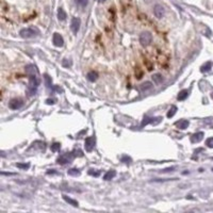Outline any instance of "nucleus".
<instances>
[{
    "instance_id": "obj_16",
    "label": "nucleus",
    "mask_w": 213,
    "mask_h": 213,
    "mask_svg": "<svg viewBox=\"0 0 213 213\" xmlns=\"http://www.w3.org/2000/svg\"><path fill=\"white\" fill-rule=\"evenodd\" d=\"M152 80L158 85V84H161L164 81V78H163V76H162L161 73H154V76H152Z\"/></svg>"
},
{
    "instance_id": "obj_28",
    "label": "nucleus",
    "mask_w": 213,
    "mask_h": 213,
    "mask_svg": "<svg viewBox=\"0 0 213 213\" xmlns=\"http://www.w3.org/2000/svg\"><path fill=\"white\" fill-rule=\"evenodd\" d=\"M206 145L209 148H213V137H209L208 140L206 141Z\"/></svg>"
},
{
    "instance_id": "obj_24",
    "label": "nucleus",
    "mask_w": 213,
    "mask_h": 213,
    "mask_svg": "<svg viewBox=\"0 0 213 213\" xmlns=\"http://www.w3.org/2000/svg\"><path fill=\"white\" fill-rule=\"evenodd\" d=\"M211 67H212V64H211V62H208V63H206L205 65H203V66H201L200 71H201V73H206V71H210Z\"/></svg>"
},
{
    "instance_id": "obj_19",
    "label": "nucleus",
    "mask_w": 213,
    "mask_h": 213,
    "mask_svg": "<svg viewBox=\"0 0 213 213\" xmlns=\"http://www.w3.org/2000/svg\"><path fill=\"white\" fill-rule=\"evenodd\" d=\"M66 13H65V11L62 9V7H59V10H58V18H59V20H61V22H63V20L66 19Z\"/></svg>"
},
{
    "instance_id": "obj_30",
    "label": "nucleus",
    "mask_w": 213,
    "mask_h": 213,
    "mask_svg": "<svg viewBox=\"0 0 213 213\" xmlns=\"http://www.w3.org/2000/svg\"><path fill=\"white\" fill-rule=\"evenodd\" d=\"M88 174L92 175V176L98 177V176H99V174H100V173H99V171H94V169H90V171H88Z\"/></svg>"
},
{
    "instance_id": "obj_9",
    "label": "nucleus",
    "mask_w": 213,
    "mask_h": 213,
    "mask_svg": "<svg viewBox=\"0 0 213 213\" xmlns=\"http://www.w3.org/2000/svg\"><path fill=\"white\" fill-rule=\"evenodd\" d=\"M85 149L86 151H92L94 149V146H95V137H88L85 139Z\"/></svg>"
},
{
    "instance_id": "obj_23",
    "label": "nucleus",
    "mask_w": 213,
    "mask_h": 213,
    "mask_svg": "<svg viewBox=\"0 0 213 213\" xmlns=\"http://www.w3.org/2000/svg\"><path fill=\"white\" fill-rule=\"evenodd\" d=\"M67 174H68L69 176L77 177V176H79V175H80V171H79V169H77V168H71V169H68Z\"/></svg>"
},
{
    "instance_id": "obj_26",
    "label": "nucleus",
    "mask_w": 213,
    "mask_h": 213,
    "mask_svg": "<svg viewBox=\"0 0 213 213\" xmlns=\"http://www.w3.org/2000/svg\"><path fill=\"white\" fill-rule=\"evenodd\" d=\"M88 0H76V3L81 7H86V5H88Z\"/></svg>"
},
{
    "instance_id": "obj_20",
    "label": "nucleus",
    "mask_w": 213,
    "mask_h": 213,
    "mask_svg": "<svg viewBox=\"0 0 213 213\" xmlns=\"http://www.w3.org/2000/svg\"><path fill=\"white\" fill-rule=\"evenodd\" d=\"M152 88V83L149 82V81H146L144 83L141 85V90L142 91H148V90H151Z\"/></svg>"
},
{
    "instance_id": "obj_14",
    "label": "nucleus",
    "mask_w": 213,
    "mask_h": 213,
    "mask_svg": "<svg viewBox=\"0 0 213 213\" xmlns=\"http://www.w3.org/2000/svg\"><path fill=\"white\" fill-rule=\"evenodd\" d=\"M190 92L188 91V90H182V91L179 92V95L178 97H177V99H178L179 101H182V100H186V98H188V96H189Z\"/></svg>"
},
{
    "instance_id": "obj_10",
    "label": "nucleus",
    "mask_w": 213,
    "mask_h": 213,
    "mask_svg": "<svg viewBox=\"0 0 213 213\" xmlns=\"http://www.w3.org/2000/svg\"><path fill=\"white\" fill-rule=\"evenodd\" d=\"M24 71L27 73L28 76H31V75H39V71H37L36 66L33 65V64H29L27 66L24 67Z\"/></svg>"
},
{
    "instance_id": "obj_8",
    "label": "nucleus",
    "mask_w": 213,
    "mask_h": 213,
    "mask_svg": "<svg viewBox=\"0 0 213 213\" xmlns=\"http://www.w3.org/2000/svg\"><path fill=\"white\" fill-rule=\"evenodd\" d=\"M154 16H156L157 18H159V19L162 18L165 14L164 7H162L161 4H156L154 7Z\"/></svg>"
},
{
    "instance_id": "obj_32",
    "label": "nucleus",
    "mask_w": 213,
    "mask_h": 213,
    "mask_svg": "<svg viewBox=\"0 0 213 213\" xmlns=\"http://www.w3.org/2000/svg\"><path fill=\"white\" fill-rule=\"evenodd\" d=\"M54 101H56L54 99H47V100H46V103H47V105H53Z\"/></svg>"
},
{
    "instance_id": "obj_22",
    "label": "nucleus",
    "mask_w": 213,
    "mask_h": 213,
    "mask_svg": "<svg viewBox=\"0 0 213 213\" xmlns=\"http://www.w3.org/2000/svg\"><path fill=\"white\" fill-rule=\"evenodd\" d=\"M176 112H177V107H176V105H171V109H169L168 112H167V117H168V118L173 117V116L176 114Z\"/></svg>"
},
{
    "instance_id": "obj_6",
    "label": "nucleus",
    "mask_w": 213,
    "mask_h": 213,
    "mask_svg": "<svg viewBox=\"0 0 213 213\" xmlns=\"http://www.w3.org/2000/svg\"><path fill=\"white\" fill-rule=\"evenodd\" d=\"M22 105H24V101H22V99H20V98H13V99L10 100V102H9V107H10V109H12V110H18V109L22 108Z\"/></svg>"
},
{
    "instance_id": "obj_15",
    "label": "nucleus",
    "mask_w": 213,
    "mask_h": 213,
    "mask_svg": "<svg viewBox=\"0 0 213 213\" xmlns=\"http://www.w3.org/2000/svg\"><path fill=\"white\" fill-rule=\"evenodd\" d=\"M86 78H88V81H91V82H94V81H96V80L98 79V73H96V71H88V75H86Z\"/></svg>"
},
{
    "instance_id": "obj_21",
    "label": "nucleus",
    "mask_w": 213,
    "mask_h": 213,
    "mask_svg": "<svg viewBox=\"0 0 213 213\" xmlns=\"http://www.w3.org/2000/svg\"><path fill=\"white\" fill-rule=\"evenodd\" d=\"M44 80H45V84H46L47 88H51V86H52L51 77H49L47 73H45V75H44Z\"/></svg>"
},
{
    "instance_id": "obj_3",
    "label": "nucleus",
    "mask_w": 213,
    "mask_h": 213,
    "mask_svg": "<svg viewBox=\"0 0 213 213\" xmlns=\"http://www.w3.org/2000/svg\"><path fill=\"white\" fill-rule=\"evenodd\" d=\"M73 158H75V154H73V152H67V154H62V156H60V157L56 159V163L61 165L67 164V163H71V162L73 161Z\"/></svg>"
},
{
    "instance_id": "obj_4",
    "label": "nucleus",
    "mask_w": 213,
    "mask_h": 213,
    "mask_svg": "<svg viewBox=\"0 0 213 213\" xmlns=\"http://www.w3.org/2000/svg\"><path fill=\"white\" fill-rule=\"evenodd\" d=\"M152 41V35L150 32H143L142 34L140 35V43L143 47H147L149 46L150 43Z\"/></svg>"
},
{
    "instance_id": "obj_13",
    "label": "nucleus",
    "mask_w": 213,
    "mask_h": 213,
    "mask_svg": "<svg viewBox=\"0 0 213 213\" xmlns=\"http://www.w3.org/2000/svg\"><path fill=\"white\" fill-rule=\"evenodd\" d=\"M175 125H176L179 129L184 130V129H186V128L189 127L190 122H189V120H186V119H181V120H179V122H177Z\"/></svg>"
},
{
    "instance_id": "obj_1",
    "label": "nucleus",
    "mask_w": 213,
    "mask_h": 213,
    "mask_svg": "<svg viewBox=\"0 0 213 213\" xmlns=\"http://www.w3.org/2000/svg\"><path fill=\"white\" fill-rule=\"evenodd\" d=\"M39 85V79L37 77V75H31V76H29V85H28V88H29L30 95H33V93H35Z\"/></svg>"
},
{
    "instance_id": "obj_11",
    "label": "nucleus",
    "mask_w": 213,
    "mask_h": 213,
    "mask_svg": "<svg viewBox=\"0 0 213 213\" xmlns=\"http://www.w3.org/2000/svg\"><path fill=\"white\" fill-rule=\"evenodd\" d=\"M156 118H149V117H146L144 118V120L142 122V127H144V126L148 125V124H152V125H157V124H159L160 122L162 120V117H158L157 120H154Z\"/></svg>"
},
{
    "instance_id": "obj_17",
    "label": "nucleus",
    "mask_w": 213,
    "mask_h": 213,
    "mask_svg": "<svg viewBox=\"0 0 213 213\" xmlns=\"http://www.w3.org/2000/svg\"><path fill=\"white\" fill-rule=\"evenodd\" d=\"M115 176H116V171L111 169V171H108L105 173V176H103V179H105V180H111V179H113Z\"/></svg>"
},
{
    "instance_id": "obj_18",
    "label": "nucleus",
    "mask_w": 213,
    "mask_h": 213,
    "mask_svg": "<svg viewBox=\"0 0 213 213\" xmlns=\"http://www.w3.org/2000/svg\"><path fill=\"white\" fill-rule=\"evenodd\" d=\"M63 199L66 201V203H68L69 205H71V206H73V207H78L79 206L78 201L75 200V199H73V198H71V197H68L67 195H63Z\"/></svg>"
},
{
    "instance_id": "obj_31",
    "label": "nucleus",
    "mask_w": 213,
    "mask_h": 213,
    "mask_svg": "<svg viewBox=\"0 0 213 213\" xmlns=\"http://www.w3.org/2000/svg\"><path fill=\"white\" fill-rule=\"evenodd\" d=\"M174 169H176V167L173 166V167H168V168H166V169H163V171H161L162 173H166V171H173Z\"/></svg>"
},
{
    "instance_id": "obj_33",
    "label": "nucleus",
    "mask_w": 213,
    "mask_h": 213,
    "mask_svg": "<svg viewBox=\"0 0 213 213\" xmlns=\"http://www.w3.org/2000/svg\"><path fill=\"white\" fill-rule=\"evenodd\" d=\"M105 0H98V2H99V3H102V2H105Z\"/></svg>"
},
{
    "instance_id": "obj_2",
    "label": "nucleus",
    "mask_w": 213,
    "mask_h": 213,
    "mask_svg": "<svg viewBox=\"0 0 213 213\" xmlns=\"http://www.w3.org/2000/svg\"><path fill=\"white\" fill-rule=\"evenodd\" d=\"M39 32L37 29H34V28H24V29H22L19 32L20 36L22 39H32V37H35Z\"/></svg>"
},
{
    "instance_id": "obj_25",
    "label": "nucleus",
    "mask_w": 213,
    "mask_h": 213,
    "mask_svg": "<svg viewBox=\"0 0 213 213\" xmlns=\"http://www.w3.org/2000/svg\"><path fill=\"white\" fill-rule=\"evenodd\" d=\"M61 149V144L60 143H53L51 145V151L56 152V151H59Z\"/></svg>"
},
{
    "instance_id": "obj_29",
    "label": "nucleus",
    "mask_w": 213,
    "mask_h": 213,
    "mask_svg": "<svg viewBox=\"0 0 213 213\" xmlns=\"http://www.w3.org/2000/svg\"><path fill=\"white\" fill-rule=\"evenodd\" d=\"M62 64H63L64 67H69V66H71V61L65 59V60H63V63H62Z\"/></svg>"
},
{
    "instance_id": "obj_27",
    "label": "nucleus",
    "mask_w": 213,
    "mask_h": 213,
    "mask_svg": "<svg viewBox=\"0 0 213 213\" xmlns=\"http://www.w3.org/2000/svg\"><path fill=\"white\" fill-rule=\"evenodd\" d=\"M16 166H17L18 168H22V169H28L30 167V164L29 163H17Z\"/></svg>"
},
{
    "instance_id": "obj_35",
    "label": "nucleus",
    "mask_w": 213,
    "mask_h": 213,
    "mask_svg": "<svg viewBox=\"0 0 213 213\" xmlns=\"http://www.w3.org/2000/svg\"><path fill=\"white\" fill-rule=\"evenodd\" d=\"M212 171H213V168H212Z\"/></svg>"
},
{
    "instance_id": "obj_5",
    "label": "nucleus",
    "mask_w": 213,
    "mask_h": 213,
    "mask_svg": "<svg viewBox=\"0 0 213 213\" xmlns=\"http://www.w3.org/2000/svg\"><path fill=\"white\" fill-rule=\"evenodd\" d=\"M81 26V20L79 17H73L71 22V29L73 31V34H77L79 32V29H80Z\"/></svg>"
},
{
    "instance_id": "obj_34",
    "label": "nucleus",
    "mask_w": 213,
    "mask_h": 213,
    "mask_svg": "<svg viewBox=\"0 0 213 213\" xmlns=\"http://www.w3.org/2000/svg\"><path fill=\"white\" fill-rule=\"evenodd\" d=\"M211 98H212V99H213V92H212V93H211Z\"/></svg>"
},
{
    "instance_id": "obj_7",
    "label": "nucleus",
    "mask_w": 213,
    "mask_h": 213,
    "mask_svg": "<svg viewBox=\"0 0 213 213\" xmlns=\"http://www.w3.org/2000/svg\"><path fill=\"white\" fill-rule=\"evenodd\" d=\"M52 43L56 47H62L64 45V39L62 37L61 34L59 33H53V36H52Z\"/></svg>"
},
{
    "instance_id": "obj_12",
    "label": "nucleus",
    "mask_w": 213,
    "mask_h": 213,
    "mask_svg": "<svg viewBox=\"0 0 213 213\" xmlns=\"http://www.w3.org/2000/svg\"><path fill=\"white\" fill-rule=\"evenodd\" d=\"M203 137H205V133L201 132V131H200V132L195 133V134H193V135H192V137H191L192 143H199L203 139Z\"/></svg>"
}]
</instances>
